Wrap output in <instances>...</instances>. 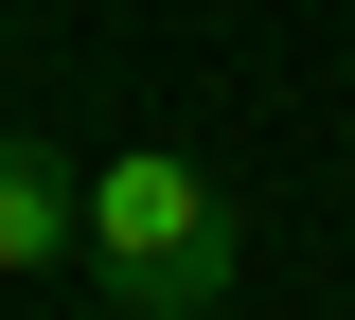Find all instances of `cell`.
<instances>
[{
  "label": "cell",
  "instance_id": "6da1fadb",
  "mask_svg": "<svg viewBox=\"0 0 355 320\" xmlns=\"http://www.w3.org/2000/svg\"><path fill=\"white\" fill-rule=\"evenodd\" d=\"M231 267H249V231H231L214 160H178V142L89 160V285L125 320H231Z\"/></svg>",
  "mask_w": 355,
  "mask_h": 320
},
{
  "label": "cell",
  "instance_id": "7a4b0ae2",
  "mask_svg": "<svg viewBox=\"0 0 355 320\" xmlns=\"http://www.w3.org/2000/svg\"><path fill=\"white\" fill-rule=\"evenodd\" d=\"M53 267H89V160L0 125V285H53Z\"/></svg>",
  "mask_w": 355,
  "mask_h": 320
}]
</instances>
